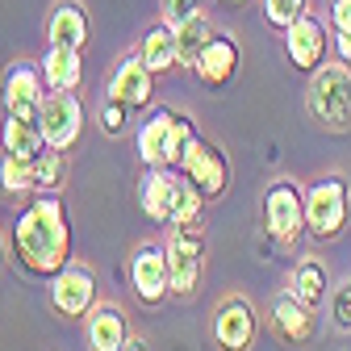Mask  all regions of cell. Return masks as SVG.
<instances>
[{"mask_svg":"<svg viewBox=\"0 0 351 351\" xmlns=\"http://www.w3.org/2000/svg\"><path fill=\"white\" fill-rule=\"evenodd\" d=\"M9 251L17 255L21 272L51 280L71 263V217L63 193H34L29 205L17 209L9 226Z\"/></svg>","mask_w":351,"mask_h":351,"instance_id":"cell-1","label":"cell"},{"mask_svg":"<svg viewBox=\"0 0 351 351\" xmlns=\"http://www.w3.org/2000/svg\"><path fill=\"white\" fill-rule=\"evenodd\" d=\"M197 134V125L189 113L180 109H151L138 125V155L147 167H180V155L189 147V138Z\"/></svg>","mask_w":351,"mask_h":351,"instance_id":"cell-2","label":"cell"},{"mask_svg":"<svg viewBox=\"0 0 351 351\" xmlns=\"http://www.w3.org/2000/svg\"><path fill=\"white\" fill-rule=\"evenodd\" d=\"M305 109L310 117L330 130V134H343L351 130V67L347 63H322L310 75V88H305Z\"/></svg>","mask_w":351,"mask_h":351,"instance_id":"cell-3","label":"cell"},{"mask_svg":"<svg viewBox=\"0 0 351 351\" xmlns=\"http://www.w3.org/2000/svg\"><path fill=\"white\" fill-rule=\"evenodd\" d=\"M163 243H167L171 297H193L205 280V222L201 217L176 222V226H167Z\"/></svg>","mask_w":351,"mask_h":351,"instance_id":"cell-4","label":"cell"},{"mask_svg":"<svg viewBox=\"0 0 351 351\" xmlns=\"http://www.w3.org/2000/svg\"><path fill=\"white\" fill-rule=\"evenodd\" d=\"M351 213V189L339 171L318 176L314 184H305V234L314 243H330L343 234Z\"/></svg>","mask_w":351,"mask_h":351,"instance_id":"cell-5","label":"cell"},{"mask_svg":"<svg viewBox=\"0 0 351 351\" xmlns=\"http://www.w3.org/2000/svg\"><path fill=\"white\" fill-rule=\"evenodd\" d=\"M263 230L280 247H293L305 234V184L280 176L263 189Z\"/></svg>","mask_w":351,"mask_h":351,"instance_id":"cell-6","label":"cell"},{"mask_svg":"<svg viewBox=\"0 0 351 351\" xmlns=\"http://www.w3.org/2000/svg\"><path fill=\"white\" fill-rule=\"evenodd\" d=\"M209 339L217 351H251L259 339V314L243 293H226L209 314Z\"/></svg>","mask_w":351,"mask_h":351,"instance_id":"cell-7","label":"cell"},{"mask_svg":"<svg viewBox=\"0 0 351 351\" xmlns=\"http://www.w3.org/2000/svg\"><path fill=\"white\" fill-rule=\"evenodd\" d=\"M47 297H51V310L67 322H84L93 314V305L101 301L97 297V272L88 268V263H67L59 268L51 280H47Z\"/></svg>","mask_w":351,"mask_h":351,"instance_id":"cell-8","label":"cell"},{"mask_svg":"<svg viewBox=\"0 0 351 351\" xmlns=\"http://www.w3.org/2000/svg\"><path fill=\"white\" fill-rule=\"evenodd\" d=\"M130 289H134V297L147 310H155V305H163L171 297L167 243L163 239H147V243L134 247V255H130Z\"/></svg>","mask_w":351,"mask_h":351,"instance_id":"cell-9","label":"cell"},{"mask_svg":"<svg viewBox=\"0 0 351 351\" xmlns=\"http://www.w3.org/2000/svg\"><path fill=\"white\" fill-rule=\"evenodd\" d=\"M176 171L189 176V180L201 189L205 201H217V197L226 193V184H230V159L222 155V147H217V143H209L201 134L189 138V147H184L180 167H176Z\"/></svg>","mask_w":351,"mask_h":351,"instance_id":"cell-10","label":"cell"},{"mask_svg":"<svg viewBox=\"0 0 351 351\" xmlns=\"http://www.w3.org/2000/svg\"><path fill=\"white\" fill-rule=\"evenodd\" d=\"M38 125H42V134H47L51 151H71L84 134L80 93H47V101L38 109Z\"/></svg>","mask_w":351,"mask_h":351,"instance_id":"cell-11","label":"cell"},{"mask_svg":"<svg viewBox=\"0 0 351 351\" xmlns=\"http://www.w3.org/2000/svg\"><path fill=\"white\" fill-rule=\"evenodd\" d=\"M285 34V55H289V63L297 67V71H318L322 63H326V51H330V34H326V21L322 17H314V13H305V17H297L289 29H280Z\"/></svg>","mask_w":351,"mask_h":351,"instance_id":"cell-12","label":"cell"},{"mask_svg":"<svg viewBox=\"0 0 351 351\" xmlns=\"http://www.w3.org/2000/svg\"><path fill=\"white\" fill-rule=\"evenodd\" d=\"M268 330L285 343V347H305L314 335H318V318L305 301H297L289 289L285 293H272L268 301Z\"/></svg>","mask_w":351,"mask_h":351,"instance_id":"cell-13","label":"cell"},{"mask_svg":"<svg viewBox=\"0 0 351 351\" xmlns=\"http://www.w3.org/2000/svg\"><path fill=\"white\" fill-rule=\"evenodd\" d=\"M47 80H42V67L38 63H13L5 71V88H0V101H5L9 113H21V117H38L42 101H47Z\"/></svg>","mask_w":351,"mask_h":351,"instance_id":"cell-14","label":"cell"},{"mask_svg":"<svg viewBox=\"0 0 351 351\" xmlns=\"http://www.w3.org/2000/svg\"><path fill=\"white\" fill-rule=\"evenodd\" d=\"M109 97H113V101H121V105H130L134 113L151 105V97H155V71L143 63L138 47H134V51H130V55L113 67V75H109Z\"/></svg>","mask_w":351,"mask_h":351,"instance_id":"cell-15","label":"cell"},{"mask_svg":"<svg viewBox=\"0 0 351 351\" xmlns=\"http://www.w3.org/2000/svg\"><path fill=\"white\" fill-rule=\"evenodd\" d=\"M88 9L80 0H55V9L47 13V47H63V51H84L88 47Z\"/></svg>","mask_w":351,"mask_h":351,"instance_id":"cell-16","label":"cell"},{"mask_svg":"<svg viewBox=\"0 0 351 351\" xmlns=\"http://www.w3.org/2000/svg\"><path fill=\"white\" fill-rule=\"evenodd\" d=\"M134 335L121 314V305L113 301H97L93 314L84 318V339H88V351H121V343Z\"/></svg>","mask_w":351,"mask_h":351,"instance_id":"cell-17","label":"cell"},{"mask_svg":"<svg viewBox=\"0 0 351 351\" xmlns=\"http://www.w3.org/2000/svg\"><path fill=\"white\" fill-rule=\"evenodd\" d=\"M239 59H243L239 42H234L230 34H213V38H209V47H205L201 59H197V67H193V75H197L205 88H222V84L234 80Z\"/></svg>","mask_w":351,"mask_h":351,"instance_id":"cell-18","label":"cell"},{"mask_svg":"<svg viewBox=\"0 0 351 351\" xmlns=\"http://www.w3.org/2000/svg\"><path fill=\"white\" fill-rule=\"evenodd\" d=\"M176 180L180 171L176 167H147L138 180V209L159 226H171V197H176Z\"/></svg>","mask_w":351,"mask_h":351,"instance_id":"cell-19","label":"cell"},{"mask_svg":"<svg viewBox=\"0 0 351 351\" xmlns=\"http://www.w3.org/2000/svg\"><path fill=\"white\" fill-rule=\"evenodd\" d=\"M0 151L5 155H17V159H38L47 147V134H42L38 117H21V113H9L5 125H0Z\"/></svg>","mask_w":351,"mask_h":351,"instance_id":"cell-20","label":"cell"},{"mask_svg":"<svg viewBox=\"0 0 351 351\" xmlns=\"http://www.w3.org/2000/svg\"><path fill=\"white\" fill-rule=\"evenodd\" d=\"M289 293H293L297 301H305L310 310H322V305H326V293H330L326 263H322L318 255H305L297 268H293V276H289Z\"/></svg>","mask_w":351,"mask_h":351,"instance_id":"cell-21","label":"cell"},{"mask_svg":"<svg viewBox=\"0 0 351 351\" xmlns=\"http://www.w3.org/2000/svg\"><path fill=\"white\" fill-rule=\"evenodd\" d=\"M42 80H47L51 93H75L80 80H84V59L80 51H63V47H47L42 55Z\"/></svg>","mask_w":351,"mask_h":351,"instance_id":"cell-22","label":"cell"},{"mask_svg":"<svg viewBox=\"0 0 351 351\" xmlns=\"http://www.w3.org/2000/svg\"><path fill=\"white\" fill-rule=\"evenodd\" d=\"M176 29V67H197V59H201V51L209 47V38H213V25H209V17H205V9L201 13H193V17H184L180 25H171Z\"/></svg>","mask_w":351,"mask_h":351,"instance_id":"cell-23","label":"cell"},{"mask_svg":"<svg viewBox=\"0 0 351 351\" xmlns=\"http://www.w3.org/2000/svg\"><path fill=\"white\" fill-rule=\"evenodd\" d=\"M138 55H143V63H147L155 75L171 71V67H176V29H171L167 21L151 25V29L143 34V42H138Z\"/></svg>","mask_w":351,"mask_h":351,"instance_id":"cell-24","label":"cell"},{"mask_svg":"<svg viewBox=\"0 0 351 351\" xmlns=\"http://www.w3.org/2000/svg\"><path fill=\"white\" fill-rule=\"evenodd\" d=\"M67 171V151H42L34 159V193H63Z\"/></svg>","mask_w":351,"mask_h":351,"instance_id":"cell-25","label":"cell"},{"mask_svg":"<svg viewBox=\"0 0 351 351\" xmlns=\"http://www.w3.org/2000/svg\"><path fill=\"white\" fill-rule=\"evenodd\" d=\"M0 189H5L9 197H25V193H34V159L0 155Z\"/></svg>","mask_w":351,"mask_h":351,"instance_id":"cell-26","label":"cell"},{"mask_svg":"<svg viewBox=\"0 0 351 351\" xmlns=\"http://www.w3.org/2000/svg\"><path fill=\"white\" fill-rule=\"evenodd\" d=\"M326 314H330V326L339 335H351V280L330 285V293H326Z\"/></svg>","mask_w":351,"mask_h":351,"instance_id":"cell-27","label":"cell"},{"mask_svg":"<svg viewBox=\"0 0 351 351\" xmlns=\"http://www.w3.org/2000/svg\"><path fill=\"white\" fill-rule=\"evenodd\" d=\"M310 0H263V21L272 29H289L297 17H305Z\"/></svg>","mask_w":351,"mask_h":351,"instance_id":"cell-28","label":"cell"},{"mask_svg":"<svg viewBox=\"0 0 351 351\" xmlns=\"http://www.w3.org/2000/svg\"><path fill=\"white\" fill-rule=\"evenodd\" d=\"M130 113H134V109H130V105H121V101H105V109H101V130H105V134H125V121H130Z\"/></svg>","mask_w":351,"mask_h":351,"instance_id":"cell-29","label":"cell"},{"mask_svg":"<svg viewBox=\"0 0 351 351\" xmlns=\"http://www.w3.org/2000/svg\"><path fill=\"white\" fill-rule=\"evenodd\" d=\"M201 9H205V0H159V13H163L167 25H180L184 17H193Z\"/></svg>","mask_w":351,"mask_h":351,"instance_id":"cell-30","label":"cell"},{"mask_svg":"<svg viewBox=\"0 0 351 351\" xmlns=\"http://www.w3.org/2000/svg\"><path fill=\"white\" fill-rule=\"evenodd\" d=\"M330 29L335 34H351V0H335L330 5Z\"/></svg>","mask_w":351,"mask_h":351,"instance_id":"cell-31","label":"cell"},{"mask_svg":"<svg viewBox=\"0 0 351 351\" xmlns=\"http://www.w3.org/2000/svg\"><path fill=\"white\" fill-rule=\"evenodd\" d=\"M335 59L351 67V34H335Z\"/></svg>","mask_w":351,"mask_h":351,"instance_id":"cell-32","label":"cell"},{"mask_svg":"<svg viewBox=\"0 0 351 351\" xmlns=\"http://www.w3.org/2000/svg\"><path fill=\"white\" fill-rule=\"evenodd\" d=\"M121 351H151V347H147V339H143V335H130V339L121 343Z\"/></svg>","mask_w":351,"mask_h":351,"instance_id":"cell-33","label":"cell"},{"mask_svg":"<svg viewBox=\"0 0 351 351\" xmlns=\"http://www.w3.org/2000/svg\"><path fill=\"white\" fill-rule=\"evenodd\" d=\"M0 268H5V234H0Z\"/></svg>","mask_w":351,"mask_h":351,"instance_id":"cell-34","label":"cell"},{"mask_svg":"<svg viewBox=\"0 0 351 351\" xmlns=\"http://www.w3.org/2000/svg\"><path fill=\"white\" fill-rule=\"evenodd\" d=\"M226 5H243V0H226Z\"/></svg>","mask_w":351,"mask_h":351,"instance_id":"cell-35","label":"cell"}]
</instances>
